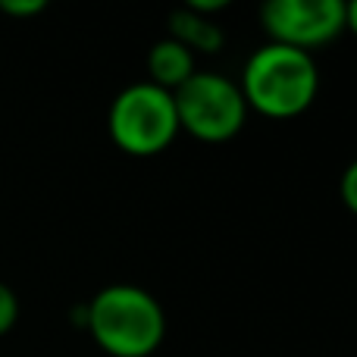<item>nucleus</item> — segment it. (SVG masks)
Returning <instances> with one entry per match:
<instances>
[{"label": "nucleus", "mask_w": 357, "mask_h": 357, "mask_svg": "<svg viewBox=\"0 0 357 357\" xmlns=\"http://www.w3.org/2000/svg\"><path fill=\"white\" fill-rule=\"evenodd\" d=\"M178 129L197 142L220 144L241 132L248 119V104L235 79L210 69H195L188 82L173 91Z\"/></svg>", "instance_id": "4"}, {"label": "nucleus", "mask_w": 357, "mask_h": 357, "mask_svg": "<svg viewBox=\"0 0 357 357\" xmlns=\"http://www.w3.org/2000/svg\"><path fill=\"white\" fill-rule=\"evenodd\" d=\"M19 320V298L10 285L0 279V335H6Z\"/></svg>", "instance_id": "8"}, {"label": "nucleus", "mask_w": 357, "mask_h": 357, "mask_svg": "<svg viewBox=\"0 0 357 357\" xmlns=\"http://www.w3.org/2000/svg\"><path fill=\"white\" fill-rule=\"evenodd\" d=\"M339 191H342V201H345V207L357 216V157H354L351 163H348L345 173H342V185H339Z\"/></svg>", "instance_id": "9"}, {"label": "nucleus", "mask_w": 357, "mask_h": 357, "mask_svg": "<svg viewBox=\"0 0 357 357\" xmlns=\"http://www.w3.org/2000/svg\"><path fill=\"white\" fill-rule=\"evenodd\" d=\"M260 22L270 41L298 50H314L345 31L342 0H270L260 6Z\"/></svg>", "instance_id": "5"}, {"label": "nucleus", "mask_w": 357, "mask_h": 357, "mask_svg": "<svg viewBox=\"0 0 357 357\" xmlns=\"http://www.w3.org/2000/svg\"><path fill=\"white\" fill-rule=\"evenodd\" d=\"M107 129L119 151L129 157H157L178 135L173 91L151 82H135L113 98Z\"/></svg>", "instance_id": "3"}, {"label": "nucleus", "mask_w": 357, "mask_h": 357, "mask_svg": "<svg viewBox=\"0 0 357 357\" xmlns=\"http://www.w3.org/2000/svg\"><path fill=\"white\" fill-rule=\"evenodd\" d=\"M238 88L248 110L270 119H291L317 100L320 69L307 50L266 41L245 60Z\"/></svg>", "instance_id": "1"}, {"label": "nucleus", "mask_w": 357, "mask_h": 357, "mask_svg": "<svg viewBox=\"0 0 357 357\" xmlns=\"http://www.w3.org/2000/svg\"><path fill=\"white\" fill-rule=\"evenodd\" d=\"M195 75V54L176 41V38H160L148 50V82L157 88L176 91Z\"/></svg>", "instance_id": "6"}, {"label": "nucleus", "mask_w": 357, "mask_h": 357, "mask_svg": "<svg viewBox=\"0 0 357 357\" xmlns=\"http://www.w3.org/2000/svg\"><path fill=\"white\" fill-rule=\"evenodd\" d=\"M345 29L351 31V35H357V0L345 3Z\"/></svg>", "instance_id": "11"}, {"label": "nucleus", "mask_w": 357, "mask_h": 357, "mask_svg": "<svg viewBox=\"0 0 357 357\" xmlns=\"http://www.w3.org/2000/svg\"><path fill=\"white\" fill-rule=\"evenodd\" d=\"M44 6H47L44 0H0V10L10 16H35Z\"/></svg>", "instance_id": "10"}, {"label": "nucleus", "mask_w": 357, "mask_h": 357, "mask_svg": "<svg viewBox=\"0 0 357 357\" xmlns=\"http://www.w3.org/2000/svg\"><path fill=\"white\" fill-rule=\"evenodd\" d=\"M169 38H176L191 54H220L226 44V35L216 25V19L188 10V6L169 13Z\"/></svg>", "instance_id": "7"}, {"label": "nucleus", "mask_w": 357, "mask_h": 357, "mask_svg": "<svg viewBox=\"0 0 357 357\" xmlns=\"http://www.w3.org/2000/svg\"><path fill=\"white\" fill-rule=\"evenodd\" d=\"M85 326L110 357H151L163 345L167 314L148 289L113 282L88 301Z\"/></svg>", "instance_id": "2"}]
</instances>
